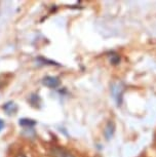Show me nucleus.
I'll return each mask as SVG.
<instances>
[{"instance_id": "1", "label": "nucleus", "mask_w": 156, "mask_h": 157, "mask_svg": "<svg viewBox=\"0 0 156 157\" xmlns=\"http://www.w3.org/2000/svg\"><path fill=\"white\" fill-rule=\"evenodd\" d=\"M111 91H112V94H113V98L116 100L117 104H121V101H122V94H123V91H124V87L122 86L120 83H114L112 85V88H111Z\"/></svg>"}, {"instance_id": "2", "label": "nucleus", "mask_w": 156, "mask_h": 157, "mask_svg": "<svg viewBox=\"0 0 156 157\" xmlns=\"http://www.w3.org/2000/svg\"><path fill=\"white\" fill-rule=\"evenodd\" d=\"M42 84L48 88H57L61 84V81L55 76H45L42 79Z\"/></svg>"}, {"instance_id": "3", "label": "nucleus", "mask_w": 156, "mask_h": 157, "mask_svg": "<svg viewBox=\"0 0 156 157\" xmlns=\"http://www.w3.org/2000/svg\"><path fill=\"white\" fill-rule=\"evenodd\" d=\"M115 132V124L112 120H109L107 124L105 125V128H104V137L107 141L111 140Z\"/></svg>"}, {"instance_id": "4", "label": "nucleus", "mask_w": 156, "mask_h": 157, "mask_svg": "<svg viewBox=\"0 0 156 157\" xmlns=\"http://www.w3.org/2000/svg\"><path fill=\"white\" fill-rule=\"evenodd\" d=\"M52 155L55 157H75L71 152L66 151L64 149H61V148H55V149L52 150Z\"/></svg>"}, {"instance_id": "5", "label": "nucleus", "mask_w": 156, "mask_h": 157, "mask_svg": "<svg viewBox=\"0 0 156 157\" xmlns=\"http://www.w3.org/2000/svg\"><path fill=\"white\" fill-rule=\"evenodd\" d=\"M3 110L6 112L8 115L16 114V112L17 111V106L13 102H8L3 106Z\"/></svg>"}, {"instance_id": "6", "label": "nucleus", "mask_w": 156, "mask_h": 157, "mask_svg": "<svg viewBox=\"0 0 156 157\" xmlns=\"http://www.w3.org/2000/svg\"><path fill=\"white\" fill-rule=\"evenodd\" d=\"M19 124L25 127H32L36 125V121L33 119H29V118H23V119H20Z\"/></svg>"}, {"instance_id": "7", "label": "nucleus", "mask_w": 156, "mask_h": 157, "mask_svg": "<svg viewBox=\"0 0 156 157\" xmlns=\"http://www.w3.org/2000/svg\"><path fill=\"white\" fill-rule=\"evenodd\" d=\"M110 62H111V64H113V65L119 64V62H120V56H118V55L112 56V57L110 58Z\"/></svg>"}, {"instance_id": "8", "label": "nucleus", "mask_w": 156, "mask_h": 157, "mask_svg": "<svg viewBox=\"0 0 156 157\" xmlns=\"http://www.w3.org/2000/svg\"><path fill=\"white\" fill-rule=\"evenodd\" d=\"M3 127H4V121L2 119H0V132H1Z\"/></svg>"}, {"instance_id": "9", "label": "nucleus", "mask_w": 156, "mask_h": 157, "mask_svg": "<svg viewBox=\"0 0 156 157\" xmlns=\"http://www.w3.org/2000/svg\"><path fill=\"white\" fill-rule=\"evenodd\" d=\"M19 157H25V156H24V155H20Z\"/></svg>"}]
</instances>
